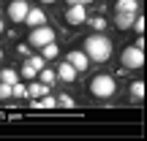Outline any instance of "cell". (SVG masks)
Segmentation results:
<instances>
[{
    "label": "cell",
    "mask_w": 147,
    "mask_h": 141,
    "mask_svg": "<svg viewBox=\"0 0 147 141\" xmlns=\"http://www.w3.org/2000/svg\"><path fill=\"white\" fill-rule=\"evenodd\" d=\"M84 54H87L93 63H106L112 57V41L106 35H87L84 38Z\"/></svg>",
    "instance_id": "cell-1"
},
{
    "label": "cell",
    "mask_w": 147,
    "mask_h": 141,
    "mask_svg": "<svg viewBox=\"0 0 147 141\" xmlns=\"http://www.w3.org/2000/svg\"><path fill=\"white\" fill-rule=\"evenodd\" d=\"M87 92L93 95V98H98V100H109L112 95L117 92L115 76H112V73H98V76H93L90 84H87Z\"/></svg>",
    "instance_id": "cell-2"
},
{
    "label": "cell",
    "mask_w": 147,
    "mask_h": 141,
    "mask_svg": "<svg viewBox=\"0 0 147 141\" xmlns=\"http://www.w3.org/2000/svg\"><path fill=\"white\" fill-rule=\"evenodd\" d=\"M55 38H57V33L52 30L49 25H38V27H33L30 30V46H47V43H52Z\"/></svg>",
    "instance_id": "cell-3"
},
{
    "label": "cell",
    "mask_w": 147,
    "mask_h": 141,
    "mask_svg": "<svg viewBox=\"0 0 147 141\" xmlns=\"http://www.w3.org/2000/svg\"><path fill=\"white\" fill-rule=\"evenodd\" d=\"M120 60H123V68L139 71L144 65V52H142V46H125L123 54H120Z\"/></svg>",
    "instance_id": "cell-4"
},
{
    "label": "cell",
    "mask_w": 147,
    "mask_h": 141,
    "mask_svg": "<svg viewBox=\"0 0 147 141\" xmlns=\"http://www.w3.org/2000/svg\"><path fill=\"white\" fill-rule=\"evenodd\" d=\"M63 19H65V25H71V27H76V25H82V22H87V8H84V3L68 5V11L63 14Z\"/></svg>",
    "instance_id": "cell-5"
},
{
    "label": "cell",
    "mask_w": 147,
    "mask_h": 141,
    "mask_svg": "<svg viewBox=\"0 0 147 141\" xmlns=\"http://www.w3.org/2000/svg\"><path fill=\"white\" fill-rule=\"evenodd\" d=\"M27 11H30V3H27V0H14V3L8 5V16L14 22H25Z\"/></svg>",
    "instance_id": "cell-6"
},
{
    "label": "cell",
    "mask_w": 147,
    "mask_h": 141,
    "mask_svg": "<svg viewBox=\"0 0 147 141\" xmlns=\"http://www.w3.org/2000/svg\"><path fill=\"white\" fill-rule=\"evenodd\" d=\"M65 60H68V63H71L76 71H87V65H90V57H87L84 52H79V49L68 52V57H65Z\"/></svg>",
    "instance_id": "cell-7"
},
{
    "label": "cell",
    "mask_w": 147,
    "mask_h": 141,
    "mask_svg": "<svg viewBox=\"0 0 147 141\" xmlns=\"http://www.w3.org/2000/svg\"><path fill=\"white\" fill-rule=\"evenodd\" d=\"M55 73H57V79H60V82H74V79H76V68H74V65L68 63V60H63V63H60V68L57 71H55Z\"/></svg>",
    "instance_id": "cell-8"
},
{
    "label": "cell",
    "mask_w": 147,
    "mask_h": 141,
    "mask_svg": "<svg viewBox=\"0 0 147 141\" xmlns=\"http://www.w3.org/2000/svg\"><path fill=\"white\" fill-rule=\"evenodd\" d=\"M25 25H30V27L47 25V14H44L41 8H30V11H27V16H25Z\"/></svg>",
    "instance_id": "cell-9"
},
{
    "label": "cell",
    "mask_w": 147,
    "mask_h": 141,
    "mask_svg": "<svg viewBox=\"0 0 147 141\" xmlns=\"http://www.w3.org/2000/svg\"><path fill=\"white\" fill-rule=\"evenodd\" d=\"M134 19H136V14H125V11H117V16H115V25L120 27V30H128V27L134 25Z\"/></svg>",
    "instance_id": "cell-10"
},
{
    "label": "cell",
    "mask_w": 147,
    "mask_h": 141,
    "mask_svg": "<svg viewBox=\"0 0 147 141\" xmlns=\"http://www.w3.org/2000/svg\"><path fill=\"white\" fill-rule=\"evenodd\" d=\"M47 92H49V84H41V82L27 87V98H41V95H47Z\"/></svg>",
    "instance_id": "cell-11"
},
{
    "label": "cell",
    "mask_w": 147,
    "mask_h": 141,
    "mask_svg": "<svg viewBox=\"0 0 147 141\" xmlns=\"http://www.w3.org/2000/svg\"><path fill=\"white\" fill-rule=\"evenodd\" d=\"M55 106H57V98H52V95H41V98H36L33 109H55Z\"/></svg>",
    "instance_id": "cell-12"
},
{
    "label": "cell",
    "mask_w": 147,
    "mask_h": 141,
    "mask_svg": "<svg viewBox=\"0 0 147 141\" xmlns=\"http://www.w3.org/2000/svg\"><path fill=\"white\" fill-rule=\"evenodd\" d=\"M115 8L117 11H125V14H136V11H139V0H117Z\"/></svg>",
    "instance_id": "cell-13"
},
{
    "label": "cell",
    "mask_w": 147,
    "mask_h": 141,
    "mask_svg": "<svg viewBox=\"0 0 147 141\" xmlns=\"http://www.w3.org/2000/svg\"><path fill=\"white\" fill-rule=\"evenodd\" d=\"M57 54H60V49H57V43H47V46H41V57L44 60H55V57H57Z\"/></svg>",
    "instance_id": "cell-14"
},
{
    "label": "cell",
    "mask_w": 147,
    "mask_h": 141,
    "mask_svg": "<svg viewBox=\"0 0 147 141\" xmlns=\"http://www.w3.org/2000/svg\"><path fill=\"white\" fill-rule=\"evenodd\" d=\"M38 79H41V84H55V82H57V73H55V71H49L47 65H44V68L38 71Z\"/></svg>",
    "instance_id": "cell-15"
},
{
    "label": "cell",
    "mask_w": 147,
    "mask_h": 141,
    "mask_svg": "<svg viewBox=\"0 0 147 141\" xmlns=\"http://www.w3.org/2000/svg\"><path fill=\"white\" fill-rule=\"evenodd\" d=\"M0 82L14 84V82H19V73H16L14 68H3V73H0Z\"/></svg>",
    "instance_id": "cell-16"
},
{
    "label": "cell",
    "mask_w": 147,
    "mask_h": 141,
    "mask_svg": "<svg viewBox=\"0 0 147 141\" xmlns=\"http://www.w3.org/2000/svg\"><path fill=\"white\" fill-rule=\"evenodd\" d=\"M131 98L134 100H142L144 98V84L142 82H131Z\"/></svg>",
    "instance_id": "cell-17"
},
{
    "label": "cell",
    "mask_w": 147,
    "mask_h": 141,
    "mask_svg": "<svg viewBox=\"0 0 147 141\" xmlns=\"http://www.w3.org/2000/svg\"><path fill=\"white\" fill-rule=\"evenodd\" d=\"M11 98H27V87L19 84V82H14L11 84Z\"/></svg>",
    "instance_id": "cell-18"
},
{
    "label": "cell",
    "mask_w": 147,
    "mask_h": 141,
    "mask_svg": "<svg viewBox=\"0 0 147 141\" xmlns=\"http://www.w3.org/2000/svg\"><path fill=\"white\" fill-rule=\"evenodd\" d=\"M90 27H93V30H106V19L104 16H90Z\"/></svg>",
    "instance_id": "cell-19"
},
{
    "label": "cell",
    "mask_w": 147,
    "mask_h": 141,
    "mask_svg": "<svg viewBox=\"0 0 147 141\" xmlns=\"http://www.w3.org/2000/svg\"><path fill=\"white\" fill-rule=\"evenodd\" d=\"M57 106H63V109H71V106H76V100H74L71 95H60V98H57Z\"/></svg>",
    "instance_id": "cell-20"
},
{
    "label": "cell",
    "mask_w": 147,
    "mask_h": 141,
    "mask_svg": "<svg viewBox=\"0 0 147 141\" xmlns=\"http://www.w3.org/2000/svg\"><path fill=\"white\" fill-rule=\"evenodd\" d=\"M22 76H25V79H36V76H38V71L33 68L30 63H25V65H22Z\"/></svg>",
    "instance_id": "cell-21"
},
{
    "label": "cell",
    "mask_w": 147,
    "mask_h": 141,
    "mask_svg": "<svg viewBox=\"0 0 147 141\" xmlns=\"http://www.w3.org/2000/svg\"><path fill=\"white\" fill-rule=\"evenodd\" d=\"M8 98H11V84L0 82V100H8Z\"/></svg>",
    "instance_id": "cell-22"
},
{
    "label": "cell",
    "mask_w": 147,
    "mask_h": 141,
    "mask_svg": "<svg viewBox=\"0 0 147 141\" xmlns=\"http://www.w3.org/2000/svg\"><path fill=\"white\" fill-rule=\"evenodd\" d=\"M27 63H30V65H33L36 71H41L44 65H47V60H44V57H27Z\"/></svg>",
    "instance_id": "cell-23"
},
{
    "label": "cell",
    "mask_w": 147,
    "mask_h": 141,
    "mask_svg": "<svg viewBox=\"0 0 147 141\" xmlns=\"http://www.w3.org/2000/svg\"><path fill=\"white\" fill-rule=\"evenodd\" d=\"M131 27H136V33H139V35H142V30H144V19H142V16H136Z\"/></svg>",
    "instance_id": "cell-24"
},
{
    "label": "cell",
    "mask_w": 147,
    "mask_h": 141,
    "mask_svg": "<svg viewBox=\"0 0 147 141\" xmlns=\"http://www.w3.org/2000/svg\"><path fill=\"white\" fill-rule=\"evenodd\" d=\"M16 52L25 54V57H30V46H25V43H16Z\"/></svg>",
    "instance_id": "cell-25"
},
{
    "label": "cell",
    "mask_w": 147,
    "mask_h": 141,
    "mask_svg": "<svg viewBox=\"0 0 147 141\" xmlns=\"http://www.w3.org/2000/svg\"><path fill=\"white\" fill-rule=\"evenodd\" d=\"M76 3H82V0H68V5H76Z\"/></svg>",
    "instance_id": "cell-26"
},
{
    "label": "cell",
    "mask_w": 147,
    "mask_h": 141,
    "mask_svg": "<svg viewBox=\"0 0 147 141\" xmlns=\"http://www.w3.org/2000/svg\"><path fill=\"white\" fill-rule=\"evenodd\" d=\"M0 35H3V19H0Z\"/></svg>",
    "instance_id": "cell-27"
},
{
    "label": "cell",
    "mask_w": 147,
    "mask_h": 141,
    "mask_svg": "<svg viewBox=\"0 0 147 141\" xmlns=\"http://www.w3.org/2000/svg\"><path fill=\"white\" fill-rule=\"evenodd\" d=\"M41 3H47V5H49V3H55V0H41Z\"/></svg>",
    "instance_id": "cell-28"
},
{
    "label": "cell",
    "mask_w": 147,
    "mask_h": 141,
    "mask_svg": "<svg viewBox=\"0 0 147 141\" xmlns=\"http://www.w3.org/2000/svg\"><path fill=\"white\" fill-rule=\"evenodd\" d=\"M0 60H3V46H0Z\"/></svg>",
    "instance_id": "cell-29"
},
{
    "label": "cell",
    "mask_w": 147,
    "mask_h": 141,
    "mask_svg": "<svg viewBox=\"0 0 147 141\" xmlns=\"http://www.w3.org/2000/svg\"><path fill=\"white\" fill-rule=\"evenodd\" d=\"M82 3H84V5H87V3H90V0H82Z\"/></svg>",
    "instance_id": "cell-30"
}]
</instances>
